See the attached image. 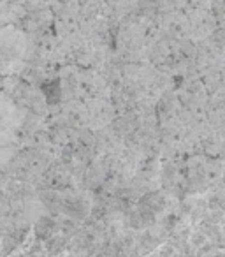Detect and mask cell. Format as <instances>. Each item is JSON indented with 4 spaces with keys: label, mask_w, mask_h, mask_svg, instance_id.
Wrapping results in <instances>:
<instances>
[{
    "label": "cell",
    "mask_w": 225,
    "mask_h": 257,
    "mask_svg": "<svg viewBox=\"0 0 225 257\" xmlns=\"http://www.w3.org/2000/svg\"><path fill=\"white\" fill-rule=\"evenodd\" d=\"M51 229H53V220L48 217H43L39 220L36 227V234H37V239H46L48 236L51 234Z\"/></svg>",
    "instance_id": "6da1fadb"
}]
</instances>
